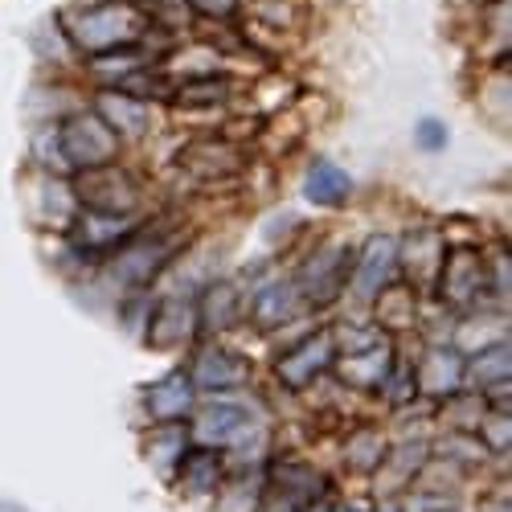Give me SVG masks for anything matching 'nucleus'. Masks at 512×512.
Here are the masks:
<instances>
[{
    "label": "nucleus",
    "instance_id": "obj_1",
    "mask_svg": "<svg viewBox=\"0 0 512 512\" xmlns=\"http://www.w3.org/2000/svg\"><path fill=\"white\" fill-rule=\"evenodd\" d=\"M62 25H66V37L87 58L103 50H119V46H136L148 33V17L136 5H127V0H107V5L70 13Z\"/></svg>",
    "mask_w": 512,
    "mask_h": 512
},
{
    "label": "nucleus",
    "instance_id": "obj_2",
    "mask_svg": "<svg viewBox=\"0 0 512 512\" xmlns=\"http://www.w3.org/2000/svg\"><path fill=\"white\" fill-rule=\"evenodd\" d=\"M41 144L54 148V164H66V168H99V164H115L119 156V136L111 127L95 115V111H78L70 119H62L58 127H50Z\"/></svg>",
    "mask_w": 512,
    "mask_h": 512
},
{
    "label": "nucleus",
    "instance_id": "obj_3",
    "mask_svg": "<svg viewBox=\"0 0 512 512\" xmlns=\"http://www.w3.org/2000/svg\"><path fill=\"white\" fill-rule=\"evenodd\" d=\"M394 279H398V238L394 234H373L357 250V259L349 263L345 291H353V300L373 304Z\"/></svg>",
    "mask_w": 512,
    "mask_h": 512
},
{
    "label": "nucleus",
    "instance_id": "obj_4",
    "mask_svg": "<svg viewBox=\"0 0 512 512\" xmlns=\"http://www.w3.org/2000/svg\"><path fill=\"white\" fill-rule=\"evenodd\" d=\"M78 209H103V213H136L140 205V185L115 164L99 168H82L78 185H74Z\"/></svg>",
    "mask_w": 512,
    "mask_h": 512
},
{
    "label": "nucleus",
    "instance_id": "obj_5",
    "mask_svg": "<svg viewBox=\"0 0 512 512\" xmlns=\"http://www.w3.org/2000/svg\"><path fill=\"white\" fill-rule=\"evenodd\" d=\"M144 230L140 213H103V209H78L70 218V238L82 254H115L123 242H132Z\"/></svg>",
    "mask_w": 512,
    "mask_h": 512
},
{
    "label": "nucleus",
    "instance_id": "obj_6",
    "mask_svg": "<svg viewBox=\"0 0 512 512\" xmlns=\"http://www.w3.org/2000/svg\"><path fill=\"white\" fill-rule=\"evenodd\" d=\"M439 283H443V300L455 308H476L480 295L488 291V263H484V250L476 246H451L443 254V267H439Z\"/></svg>",
    "mask_w": 512,
    "mask_h": 512
},
{
    "label": "nucleus",
    "instance_id": "obj_7",
    "mask_svg": "<svg viewBox=\"0 0 512 512\" xmlns=\"http://www.w3.org/2000/svg\"><path fill=\"white\" fill-rule=\"evenodd\" d=\"M332 361H336V340H332V328H324V332L304 336L300 345H291L275 361V377L283 390H308L320 373L332 369Z\"/></svg>",
    "mask_w": 512,
    "mask_h": 512
},
{
    "label": "nucleus",
    "instance_id": "obj_8",
    "mask_svg": "<svg viewBox=\"0 0 512 512\" xmlns=\"http://www.w3.org/2000/svg\"><path fill=\"white\" fill-rule=\"evenodd\" d=\"M349 263H353V250L349 246H324L316 254H308L304 267L295 271V291L300 300L308 304H328L336 291H345V279H349Z\"/></svg>",
    "mask_w": 512,
    "mask_h": 512
},
{
    "label": "nucleus",
    "instance_id": "obj_9",
    "mask_svg": "<svg viewBox=\"0 0 512 512\" xmlns=\"http://www.w3.org/2000/svg\"><path fill=\"white\" fill-rule=\"evenodd\" d=\"M242 431H246V410L234 402H205L185 422L189 447H209V451L234 447L242 439Z\"/></svg>",
    "mask_w": 512,
    "mask_h": 512
},
{
    "label": "nucleus",
    "instance_id": "obj_10",
    "mask_svg": "<svg viewBox=\"0 0 512 512\" xmlns=\"http://www.w3.org/2000/svg\"><path fill=\"white\" fill-rule=\"evenodd\" d=\"M463 369L467 357L455 345H431L414 365V394L426 398H455L463 390Z\"/></svg>",
    "mask_w": 512,
    "mask_h": 512
},
{
    "label": "nucleus",
    "instance_id": "obj_11",
    "mask_svg": "<svg viewBox=\"0 0 512 512\" xmlns=\"http://www.w3.org/2000/svg\"><path fill=\"white\" fill-rule=\"evenodd\" d=\"M140 402L152 422H189V414L197 410V386H193L189 369H168L152 386H144Z\"/></svg>",
    "mask_w": 512,
    "mask_h": 512
},
{
    "label": "nucleus",
    "instance_id": "obj_12",
    "mask_svg": "<svg viewBox=\"0 0 512 512\" xmlns=\"http://www.w3.org/2000/svg\"><path fill=\"white\" fill-rule=\"evenodd\" d=\"M316 496H324V476H316L304 463H287L283 472L271 476L254 512H304Z\"/></svg>",
    "mask_w": 512,
    "mask_h": 512
},
{
    "label": "nucleus",
    "instance_id": "obj_13",
    "mask_svg": "<svg viewBox=\"0 0 512 512\" xmlns=\"http://www.w3.org/2000/svg\"><path fill=\"white\" fill-rule=\"evenodd\" d=\"M332 369L345 377V386H357V390H386L390 377H394V345L390 336H381L377 345L361 349V353H340L332 361Z\"/></svg>",
    "mask_w": 512,
    "mask_h": 512
},
{
    "label": "nucleus",
    "instance_id": "obj_14",
    "mask_svg": "<svg viewBox=\"0 0 512 512\" xmlns=\"http://www.w3.org/2000/svg\"><path fill=\"white\" fill-rule=\"evenodd\" d=\"M197 300L193 295H164L148 320V340L152 349H181L197 332Z\"/></svg>",
    "mask_w": 512,
    "mask_h": 512
},
{
    "label": "nucleus",
    "instance_id": "obj_15",
    "mask_svg": "<svg viewBox=\"0 0 512 512\" xmlns=\"http://www.w3.org/2000/svg\"><path fill=\"white\" fill-rule=\"evenodd\" d=\"M193 386L197 390H209V394H226V390H242L246 381H250V361L238 357L234 349H222V345H213V349H201L193 357Z\"/></svg>",
    "mask_w": 512,
    "mask_h": 512
},
{
    "label": "nucleus",
    "instance_id": "obj_16",
    "mask_svg": "<svg viewBox=\"0 0 512 512\" xmlns=\"http://www.w3.org/2000/svg\"><path fill=\"white\" fill-rule=\"evenodd\" d=\"M181 168L197 181H226V177L242 173V152L230 140L205 136V140H193L181 148Z\"/></svg>",
    "mask_w": 512,
    "mask_h": 512
},
{
    "label": "nucleus",
    "instance_id": "obj_17",
    "mask_svg": "<svg viewBox=\"0 0 512 512\" xmlns=\"http://www.w3.org/2000/svg\"><path fill=\"white\" fill-rule=\"evenodd\" d=\"M95 115L111 127L115 136H123V140L144 136V132H148V123H152L148 103H144L140 95L119 91V87H107V91H99V95H95Z\"/></svg>",
    "mask_w": 512,
    "mask_h": 512
},
{
    "label": "nucleus",
    "instance_id": "obj_18",
    "mask_svg": "<svg viewBox=\"0 0 512 512\" xmlns=\"http://www.w3.org/2000/svg\"><path fill=\"white\" fill-rule=\"evenodd\" d=\"M508 381H512V349H508V340H492L488 349H480L476 357H467L463 386H472L476 394H484V398L508 394Z\"/></svg>",
    "mask_w": 512,
    "mask_h": 512
},
{
    "label": "nucleus",
    "instance_id": "obj_19",
    "mask_svg": "<svg viewBox=\"0 0 512 512\" xmlns=\"http://www.w3.org/2000/svg\"><path fill=\"white\" fill-rule=\"evenodd\" d=\"M173 476L181 480V492H185L189 500H209L213 492L222 488V480H226V459H222V451L189 447V451L181 455V463H177Z\"/></svg>",
    "mask_w": 512,
    "mask_h": 512
},
{
    "label": "nucleus",
    "instance_id": "obj_20",
    "mask_svg": "<svg viewBox=\"0 0 512 512\" xmlns=\"http://www.w3.org/2000/svg\"><path fill=\"white\" fill-rule=\"evenodd\" d=\"M443 238L435 234V230H418V234H410L406 242L398 238V275L406 271L414 283V291L418 287H426V283H435L439 279V267H443Z\"/></svg>",
    "mask_w": 512,
    "mask_h": 512
},
{
    "label": "nucleus",
    "instance_id": "obj_21",
    "mask_svg": "<svg viewBox=\"0 0 512 512\" xmlns=\"http://www.w3.org/2000/svg\"><path fill=\"white\" fill-rule=\"evenodd\" d=\"M300 291H295V283H267L259 295L250 300V324L259 332H275L283 328L287 320H295V312H300Z\"/></svg>",
    "mask_w": 512,
    "mask_h": 512
},
{
    "label": "nucleus",
    "instance_id": "obj_22",
    "mask_svg": "<svg viewBox=\"0 0 512 512\" xmlns=\"http://www.w3.org/2000/svg\"><path fill=\"white\" fill-rule=\"evenodd\" d=\"M304 197L320 209H340L353 197V181H349L345 168H336L332 160H312L308 177H304Z\"/></svg>",
    "mask_w": 512,
    "mask_h": 512
},
{
    "label": "nucleus",
    "instance_id": "obj_23",
    "mask_svg": "<svg viewBox=\"0 0 512 512\" xmlns=\"http://www.w3.org/2000/svg\"><path fill=\"white\" fill-rule=\"evenodd\" d=\"M193 300H197V324L209 328V332L234 324V316H238V291H234V283H213L201 295H193Z\"/></svg>",
    "mask_w": 512,
    "mask_h": 512
},
{
    "label": "nucleus",
    "instance_id": "obj_24",
    "mask_svg": "<svg viewBox=\"0 0 512 512\" xmlns=\"http://www.w3.org/2000/svg\"><path fill=\"white\" fill-rule=\"evenodd\" d=\"M140 238V234H136ZM136 238L132 242H123L119 250V259H115V271H119V279H127V283H144V279H152L156 275V267L168 259V242H156V246H136Z\"/></svg>",
    "mask_w": 512,
    "mask_h": 512
},
{
    "label": "nucleus",
    "instance_id": "obj_25",
    "mask_svg": "<svg viewBox=\"0 0 512 512\" xmlns=\"http://www.w3.org/2000/svg\"><path fill=\"white\" fill-rule=\"evenodd\" d=\"M148 66V54L140 50V41L136 46H119V50H103V54H91V74L95 78H103V82H119L123 78H132L136 70H144Z\"/></svg>",
    "mask_w": 512,
    "mask_h": 512
},
{
    "label": "nucleus",
    "instance_id": "obj_26",
    "mask_svg": "<svg viewBox=\"0 0 512 512\" xmlns=\"http://www.w3.org/2000/svg\"><path fill=\"white\" fill-rule=\"evenodd\" d=\"M226 99H230V82L222 74L189 78V82H181V87L173 91V103L177 107H189V111H197V107H222Z\"/></svg>",
    "mask_w": 512,
    "mask_h": 512
},
{
    "label": "nucleus",
    "instance_id": "obj_27",
    "mask_svg": "<svg viewBox=\"0 0 512 512\" xmlns=\"http://www.w3.org/2000/svg\"><path fill=\"white\" fill-rule=\"evenodd\" d=\"M426 455H431V451H426V443H422V439L398 443V447H390V451H386V459H381L377 472H390V480H394V484H406V480H414V476L422 472Z\"/></svg>",
    "mask_w": 512,
    "mask_h": 512
},
{
    "label": "nucleus",
    "instance_id": "obj_28",
    "mask_svg": "<svg viewBox=\"0 0 512 512\" xmlns=\"http://www.w3.org/2000/svg\"><path fill=\"white\" fill-rule=\"evenodd\" d=\"M386 451H390V443H386V435L377 431V426H361V431L349 439V467H357V472H377L381 467V459H386Z\"/></svg>",
    "mask_w": 512,
    "mask_h": 512
},
{
    "label": "nucleus",
    "instance_id": "obj_29",
    "mask_svg": "<svg viewBox=\"0 0 512 512\" xmlns=\"http://www.w3.org/2000/svg\"><path fill=\"white\" fill-rule=\"evenodd\" d=\"M480 443H484V451H496V455H504V451L512 447V418H508V410L484 414V422H480Z\"/></svg>",
    "mask_w": 512,
    "mask_h": 512
},
{
    "label": "nucleus",
    "instance_id": "obj_30",
    "mask_svg": "<svg viewBox=\"0 0 512 512\" xmlns=\"http://www.w3.org/2000/svg\"><path fill=\"white\" fill-rule=\"evenodd\" d=\"M250 9L271 29H287V25H295V17H300V5H295V0H254Z\"/></svg>",
    "mask_w": 512,
    "mask_h": 512
},
{
    "label": "nucleus",
    "instance_id": "obj_31",
    "mask_svg": "<svg viewBox=\"0 0 512 512\" xmlns=\"http://www.w3.org/2000/svg\"><path fill=\"white\" fill-rule=\"evenodd\" d=\"M414 140H418V148L422 152H443L447 148V140H451V132H447V123L443 119H418V127H414Z\"/></svg>",
    "mask_w": 512,
    "mask_h": 512
},
{
    "label": "nucleus",
    "instance_id": "obj_32",
    "mask_svg": "<svg viewBox=\"0 0 512 512\" xmlns=\"http://www.w3.org/2000/svg\"><path fill=\"white\" fill-rule=\"evenodd\" d=\"M189 13L213 17V21H230L238 13V0H189Z\"/></svg>",
    "mask_w": 512,
    "mask_h": 512
},
{
    "label": "nucleus",
    "instance_id": "obj_33",
    "mask_svg": "<svg viewBox=\"0 0 512 512\" xmlns=\"http://www.w3.org/2000/svg\"><path fill=\"white\" fill-rule=\"evenodd\" d=\"M328 512H373V504L365 496H349V500H336Z\"/></svg>",
    "mask_w": 512,
    "mask_h": 512
},
{
    "label": "nucleus",
    "instance_id": "obj_34",
    "mask_svg": "<svg viewBox=\"0 0 512 512\" xmlns=\"http://www.w3.org/2000/svg\"><path fill=\"white\" fill-rule=\"evenodd\" d=\"M328 508H332V500H320V496H316V500H312L304 512H328Z\"/></svg>",
    "mask_w": 512,
    "mask_h": 512
},
{
    "label": "nucleus",
    "instance_id": "obj_35",
    "mask_svg": "<svg viewBox=\"0 0 512 512\" xmlns=\"http://www.w3.org/2000/svg\"><path fill=\"white\" fill-rule=\"evenodd\" d=\"M373 512H402V508H394V504H386V508H373Z\"/></svg>",
    "mask_w": 512,
    "mask_h": 512
}]
</instances>
